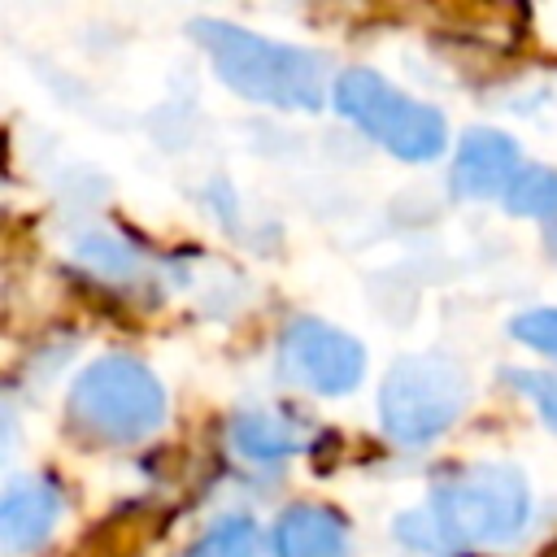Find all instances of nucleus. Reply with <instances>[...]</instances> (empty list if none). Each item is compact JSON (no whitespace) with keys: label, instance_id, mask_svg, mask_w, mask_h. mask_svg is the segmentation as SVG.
<instances>
[{"label":"nucleus","instance_id":"9b49d317","mask_svg":"<svg viewBox=\"0 0 557 557\" xmlns=\"http://www.w3.org/2000/svg\"><path fill=\"white\" fill-rule=\"evenodd\" d=\"M505 205H509V213H527V218L544 222L557 209V174L544 165H522L513 187L505 191Z\"/></svg>","mask_w":557,"mask_h":557},{"label":"nucleus","instance_id":"39448f33","mask_svg":"<svg viewBox=\"0 0 557 557\" xmlns=\"http://www.w3.org/2000/svg\"><path fill=\"white\" fill-rule=\"evenodd\" d=\"M335 109L400 161H431L444 152V117L431 104H418L396 91L374 70H344L335 78Z\"/></svg>","mask_w":557,"mask_h":557},{"label":"nucleus","instance_id":"4468645a","mask_svg":"<svg viewBox=\"0 0 557 557\" xmlns=\"http://www.w3.org/2000/svg\"><path fill=\"white\" fill-rule=\"evenodd\" d=\"M513 339H522L527 348H540L548 357H557V309H531L522 318L509 322Z\"/></svg>","mask_w":557,"mask_h":557},{"label":"nucleus","instance_id":"20e7f679","mask_svg":"<svg viewBox=\"0 0 557 557\" xmlns=\"http://www.w3.org/2000/svg\"><path fill=\"white\" fill-rule=\"evenodd\" d=\"M470 400V379L453 357H400L379 387V418L396 444H426L448 431Z\"/></svg>","mask_w":557,"mask_h":557},{"label":"nucleus","instance_id":"423d86ee","mask_svg":"<svg viewBox=\"0 0 557 557\" xmlns=\"http://www.w3.org/2000/svg\"><path fill=\"white\" fill-rule=\"evenodd\" d=\"M278 374L292 387H305L318 396H344L361 383L366 352L352 335L318 318H296L278 339Z\"/></svg>","mask_w":557,"mask_h":557},{"label":"nucleus","instance_id":"2eb2a0df","mask_svg":"<svg viewBox=\"0 0 557 557\" xmlns=\"http://www.w3.org/2000/svg\"><path fill=\"white\" fill-rule=\"evenodd\" d=\"M544 231H548V239H553V244H557V209H553V213H548V218H544Z\"/></svg>","mask_w":557,"mask_h":557},{"label":"nucleus","instance_id":"6e6552de","mask_svg":"<svg viewBox=\"0 0 557 557\" xmlns=\"http://www.w3.org/2000/svg\"><path fill=\"white\" fill-rule=\"evenodd\" d=\"M278 557H348L344 522L326 505H287L274 522Z\"/></svg>","mask_w":557,"mask_h":557},{"label":"nucleus","instance_id":"f8f14e48","mask_svg":"<svg viewBox=\"0 0 557 557\" xmlns=\"http://www.w3.org/2000/svg\"><path fill=\"white\" fill-rule=\"evenodd\" d=\"M187 557H261V535L248 518H226L191 544Z\"/></svg>","mask_w":557,"mask_h":557},{"label":"nucleus","instance_id":"1a4fd4ad","mask_svg":"<svg viewBox=\"0 0 557 557\" xmlns=\"http://www.w3.org/2000/svg\"><path fill=\"white\" fill-rule=\"evenodd\" d=\"M61 513V496L48 483H13L0 505V544L4 553H26L48 540Z\"/></svg>","mask_w":557,"mask_h":557},{"label":"nucleus","instance_id":"9d476101","mask_svg":"<svg viewBox=\"0 0 557 557\" xmlns=\"http://www.w3.org/2000/svg\"><path fill=\"white\" fill-rule=\"evenodd\" d=\"M231 440L252 461H274V457L296 453V431L283 418H270V413H239L235 426H231Z\"/></svg>","mask_w":557,"mask_h":557},{"label":"nucleus","instance_id":"ddd939ff","mask_svg":"<svg viewBox=\"0 0 557 557\" xmlns=\"http://www.w3.org/2000/svg\"><path fill=\"white\" fill-rule=\"evenodd\" d=\"M505 379L540 409V418L557 431V374H544V370H505Z\"/></svg>","mask_w":557,"mask_h":557},{"label":"nucleus","instance_id":"f257e3e1","mask_svg":"<svg viewBox=\"0 0 557 557\" xmlns=\"http://www.w3.org/2000/svg\"><path fill=\"white\" fill-rule=\"evenodd\" d=\"M191 39L213 57L226 87L248 100L278 109H318L326 91V57L309 48H292L278 39H261L222 17H196Z\"/></svg>","mask_w":557,"mask_h":557},{"label":"nucleus","instance_id":"7ed1b4c3","mask_svg":"<svg viewBox=\"0 0 557 557\" xmlns=\"http://www.w3.org/2000/svg\"><path fill=\"white\" fill-rule=\"evenodd\" d=\"M65 413L91 440L135 444L161 426L165 392L135 357H100L74 379Z\"/></svg>","mask_w":557,"mask_h":557},{"label":"nucleus","instance_id":"f03ea898","mask_svg":"<svg viewBox=\"0 0 557 557\" xmlns=\"http://www.w3.org/2000/svg\"><path fill=\"white\" fill-rule=\"evenodd\" d=\"M531 513L527 479L513 466H461L431 492V527L444 544H505Z\"/></svg>","mask_w":557,"mask_h":557},{"label":"nucleus","instance_id":"0eeeda50","mask_svg":"<svg viewBox=\"0 0 557 557\" xmlns=\"http://www.w3.org/2000/svg\"><path fill=\"white\" fill-rule=\"evenodd\" d=\"M518 148L509 135L500 131H470L453 157V191L470 196V200H487L513 187L518 178Z\"/></svg>","mask_w":557,"mask_h":557}]
</instances>
